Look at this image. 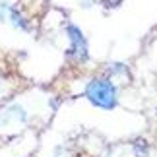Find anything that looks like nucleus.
Returning a JSON list of instances; mask_svg holds the SVG:
<instances>
[{"mask_svg": "<svg viewBox=\"0 0 157 157\" xmlns=\"http://www.w3.org/2000/svg\"><path fill=\"white\" fill-rule=\"evenodd\" d=\"M109 72H111V74H126V66H122V64H113L111 68H109Z\"/></svg>", "mask_w": 157, "mask_h": 157, "instance_id": "nucleus-5", "label": "nucleus"}, {"mask_svg": "<svg viewBox=\"0 0 157 157\" xmlns=\"http://www.w3.org/2000/svg\"><path fill=\"white\" fill-rule=\"evenodd\" d=\"M114 2H118V0H114Z\"/></svg>", "mask_w": 157, "mask_h": 157, "instance_id": "nucleus-6", "label": "nucleus"}, {"mask_svg": "<svg viewBox=\"0 0 157 157\" xmlns=\"http://www.w3.org/2000/svg\"><path fill=\"white\" fill-rule=\"evenodd\" d=\"M68 37H70V51L68 54L74 56L76 60H86L87 58V41L83 37L78 25H68Z\"/></svg>", "mask_w": 157, "mask_h": 157, "instance_id": "nucleus-2", "label": "nucleus"}, {"mask_svg": "<svg viewBox=\"0 0 157 157\" xmlns=\"http://www.w3.org/2000/svg\"><path fill=\"white\" fill-rule=\"evenodd\" d=\"M10 20H12V23H14L16 27L23 29V31H29V23H27V20L14 8V6H10Z\"/></svg>", "mask_w": 157, "mask_h": 157, "instance_id": "nucleus-3", "label": "nucleus"}, {"mask_svg": "<svg viewBox=\"0 0 157 157\" xmlns=\"http://www.w3.org/2000/svg\"><path fill=\"white\" fill-rule=\"evenodd\" d=\"M134 153H136L138 157H147V144L144 142V140L136 142V144H134Z\"/></svg>", "mask_w": 157, "mask_h": 157, "instance_id": "nucleus-4", "label": "nucleus"}, {"mask_svg": "<svg viewBox=\"0 0 157 157\" xmlns=\"http://www.w3.org/2000/svg\"><path fill=\"white\" fill-rule=\"evenodd\" d=\"M86 97L95 107L105 109V111H111L118 103L117 87H114V83L109 78H95V80H91L86 87Z\"/></svg>", "mask_w": 157, "mask_h": 157, "instance_id": "nucleus-1", "label": "nucleus"}]
</instances>
